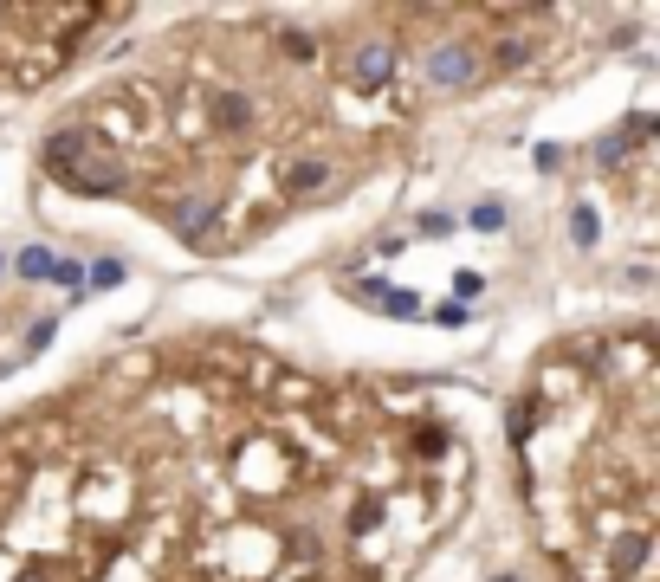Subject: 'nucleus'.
Masks as SVG:
<instances>
[{
  "instance_id": "5",
  "label": "nucleus",
  "mask_w": 660,
  "mask_h": 582,
  "mask_svg": "<svg viewBox=\"0 0 660 582\" xmlns=\"http://www.w3.org/2000/svg\"><path fill=\"white\" fill-rule=\"evenodd\" d=\"M428 78L434 85H466V78H473V52L466 46H434L428 52Z\"/></svg>"
},
{
  "instance_id": "10",
  "label": "nucleus",
  "mask_w": 660,
  "mask_h": 582,
  "mask_svg": "<svg viewBox=\"0 0 660 582\" xmlns=\"http://www.w3.org/2000/svg\"><path fill=\"white\" fill-rule=\"evenodd\" d=\"M473 227H479V233H499V227H505V207H499V201H479V207H473Z\"/></svg>"
},
{
  "instance_id": "8",
  "label": "nucleus",
  "mask_w": 660,
  "mask_h": 582,
  "mask_svg": "<svg viewBox=\"0 0 660 582\" xmlns=\"http://www.w3.org/2000/svg\"><path fill=\"white\" fill-rule=\"evenodd\" d=\"M330 182V162L324 156H305V162H292L285 169V194H318Z\"/></svg>"
},
{
  "instance_id": "7",
  "label": "nucleus",
  "mask_w": 660,
  "mask_h": 582,
  "mask_svg": "<svg viewBox=\"0 0 660 582\" xmlns=\"http://www.w3.org/2000/svg\"><path fill=\"white\" fill-rule=\"evenodd\" d=\"M208 123H214V130L220 136H240L246 130V123H253V104H246V97H214V104H208Z\"/></svg>"
},
{
  "instance_id": "14",
  "label": "nucleus",
  "mask_w": 660,
  "mask_h": 582,
  "mask_svg": "<svg viewBox=\"0 0 660 582\" xmlns=\"http://www.w3.org/2000/svg\"><path fill=\"white\" fill-rule=\"evenodd\" d=\"M0 272H7V259H0Z\"/></svg>"
},
{
  "instance_id": "4",
  "label": "nucleus",
  "mask_w": 660,
  "mask_h": 582,
  "mask_svg": "<svg viewBox=\"0 0 660 582\" xmlns=\"http://www.w3.org/2000/svg\"><path fill=\"white\" fill-rule=\"evenodd\" d=\"M13 266H20V279H59V285H78V279H85V272H78L72 259H52L46 246H33V253H20V259H13Z\"/></svg>"
},
{
  "instance_id": "12",
  "label": "nucleus",
  "mask_w": 660,
  "mask_h": 582,
  "mask_svg": "<svg viewBox=\"0 0 660 582\" xmlns=\"http://www.w3.org/2000/svg\"><path fill=\"white\" fill-rule=\"evenodd\" d=\"M505 427H512V440L525 447V440H531V408H512V414H505Z\"/></svg>"
},
{
  "instance_id": "6",
  "label": "nucleus",
  "mask_w": 660,
  "mask_h": 582,
  "mask_svg": "<svg viewBox=\"0 0 660 582\" xmlns=\"http://www.w3.org/2000/svg\"><path fill=\"white\" fill-rule=\"evenodd\" d=\"M214 220H220V201H188V207H175V214H169V227L195 246V240H208V233H214Z\"/></svg>"
},
{
  "instance_id": "13",
  "label": "nucleus",
  "mask_w": 660,
  "mask_h": 582,
  "mask_svg": "<svg viewBox=\"0 0 660 582\" xmlns=\"http://www.w3.org/2000/svg\"><path fill=\"white\" fill-rule=\"evenodd\" d=\"M117 279H123V266H117V259H104V266L91 272V285H117Z\"/></svg>"
},
{
  "instance_id": "1",
  "label": "nucleus",
  "mask_w": 660,
  "mask_h": 582,
  "mask_svg": "<svg viewBox=\"0 0 660 582\" xmlns=\"http://www.w3.org/2000/svg\"><path fill=\"white\" fill-rule=\"evenodd\" d=\"M59 182L72 188V194H117L123 182H130V175H123V162H110V156H98V149H91V156H85V162H72Z\"/></svg>"
},
{
  "instance_id": "9",
  "label": "nucleus",
  "mask_w": 660,
  "mask_h": 582,
  "mask_svg": "<svg viewBox=\"0 0 660 582\" xmlns=\"http://www.w3.org/2000/svg\"><path fill=\"white\" fill-rule=\"evenodd\" d=\"M570 240L576 246H596V207H576V214H570Z\"/></svg>"
},
{
  "instance_id": "11",
  "label": "nucleus",
  "mask_w": 660,
  "mask_h": 582,
  "mask_svg": "<svg viewBox=\"0 0 660 582\" xmlns=\"http://www.w3.org/2000/svg\"><path fill=\"white\" fill-rule=\"evenodd\" d=\"M382 311H395V317H415V311H421V298H415V291H382Z\"/></svg>"
},
{
  "instance_id": "2",
  "label": "nucleus",
  "mask_w": 660,
  "mask_h": 582,
  "mask_svg": "<svg viewBox=\"0 0 660 582\" xmlns=\"http://www.w3.org/2000/svg\"><path fill=\"white\" fill-rule=\"evenodd\" d=\"M389 78H395V46H389V39L356 46V59H350V85H356V91H382Z\"/></svg>"
},
{
  "instance_id": "3",
  "label": "nucleus",
  "mask_w": 660,
  "mask_h": 582,
  "mask_svg": "<svg viewBox=\"0 0 660 582\" xmlns=\"http://www.w3.org/2000/svg\"><path fill=\"white\" fill-rule=\"evenodd\" d=\"M85 149H91V130H78V123H72V130H52V136H46L39 162H46L52 175H65V169H72L78 156H85Z\"/></svg>"
}]
</instances>
